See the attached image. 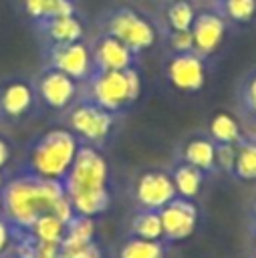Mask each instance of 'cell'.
<instances>
[{
  "mask_svg": "<svg viewBox=\"0 0 256 258\" xmlns=\"http://www.w3.org/2000/svg\"><path fill=\"white\" fill-rule=\"evenodd\" d=\"M252 218H254V224H256V198L252 200Z\"/></svg>",
  "mask_w": 256,
  "mask_h": 258,
  "instance_id": "cell-34",
  "label": "cell"
},
{
  "mask_svg": "<svg viewBox=\"0 0 256 258\" xmlns=\"http://www.w3.org/2000/svg\"><path fill=\"white\" fill-rule=\"evenodd\" d=\"M250 244L254 250V258H256V224H252V234H250Z\"/></svg>",
  "mask_w": 256,
  "mask_h": 258,
  "instance_id": "cell-33",
  "label": "cell"
},
{
  "mask_svg": "<svg viewBox=\"0 0 256 258\" xmlns=\"http://www.w3.org/2000/svg\"><path fill=\"white\" fill-rule=\"evenodd\" d=\"M194 52L202 58L216 52L226 36V22L218 12H200L191 24Z\"/></svg>",
  "mask_w": 256,
  "mask_h": 258,
  "instance_id": "cell-11",
  "label": "cell"
},
{
  "mask_svg": "<svg viewBox=\"0 0 256 258\" xmlns=\"http://www.w3.org/2000/svg\"><path fill=\"white\" fill-rule=\"evenodd\" d=\"M159 216L163 226V242L169 246L189 238L196 232L200 220V212L194 200H185L179 196L173 198L167 206H163L159 210Z\"/></svg>",
  "mask_w": 256,
  "mask_h": 258,
  "instance_id": "cell-6",
  "label": "cell"
},
{
  "mask_svg": "<svg viewBox=\"0 0 256 258\" xmlns=\"http://www.w3.org/2000/svg\"><path fill=\"white\" fill-rule=\"evenodd\" d=\"M113 113L95 105L93 101H85L79 103L77 107H73L71 115H69V127L75 135L83 137L87 143H99L103 141L111 129H113Z\"/></svg>",
  "mask_w": 256,
  "mask_h": 258,
  "instance_id": "cell-5",
  "label": "cell"
},
{
  "mask_svg": "<svg viewBox=\"0 0 256 258\" xmlns=\"http://www.w3.org/2000/svg\"><path fill=\"white\" fill-rule=\"evenodd\" d=\"M242 181L256 179V141H240L236 149V163L232 171Z\"/></svg>",
  "mask_w": 256,
  "mask_h": 258,
  "instance_id": "cell-24",
  "label": "cell"
},
{
  "mask_svg": "<svg viewBox=\"0 0 256 258\" xmlns=\"http://www.w3.org/2000/svg\"><path fill=\"white\" fill-rule=\"evenodd\" d=\"M242 103L248 115H252L256 119V73H252L248 77V81L244 83L242 89Z\"/></svg>",
  "mask_w": 256,
  "mask_h": 258,
  "instance_id": "cell-29",
  "label": "cell"
},
{
  "mask_svg": "<svg viewBox=\"0 0 256 258\" xmlns=\"http://www.w3.org/2000/svg\"><path fill=\"white\" fill-rule=\"evenodd\" d=\"M8 157H10V149H8V143L0 137V169L8 163Z\"/></svg>",
  "mask_w": 256,
  "mask_h": 258,
  "instance_id": "cell-32",
  "label": "cell"
},
{
  "mask_svg": "<svg viewBox=\"0 0 256 258\" xmlns=\"http://www.w3.org/2000/svg\"><path fill=\"white\" fill-rule=\"evenodd\" d=\"M91 101L111 113L131 103L125 71H97L91 79Z\"/></svg>",
  "mask_w": 256,
  "mask_h": 258,
  "instance_id": "cell-8",
  "label": "cell"
},
{
  "mask_svg": "<svg viewBox=\"0 0 256 258\" xmlns=\"http://www.w3.org/2000/svg\"><path fill=\"white\" fill-rule=\"evenodd\" d=\"M167 79L177 91L196 93L204 87L206 81V67L204 58L196 52H181L173 54L167 60Z\"/></svg>",
  "mask_w": 256,
  "mask_h": 258,
  "instance_id": "cell-10",
  "label": "cell"
},
{
  "mask_svg": "<svg viewBox=\"0 0 256 258\" xmlns=\"http://www.w3.org/2000/svg\"><path fill=\"white\" fill-rule=\"evenodd\" d=\"M0 216H2V194H0Z\"/></svg>",
  "mask_w": 256,
  "mask_h": 258,
  "instance_id": "cell-37",
  "label": "cell"
},
{
  "mask_svg": "<svg viewBox=\"0 0 256 258\" xmlns=\"http://www.w3.org/2000/svg\"><path fill=\"white\" fill-rule=\"evenodd\" d=\"M236 149H238V145H234V143H218L216 145V165L222 171H226V173L234 171Z\"/></svg>",
  "mask_w": 256,
  "mask_h": 258,
  "instance_id": "cell-27",
  "label": "cell"
},
{
  "mask_svg": "<svg viewBox=\"0 0 256 258\" xmlns=\"http://www.w3.org/2000/svg\"><path fill=\"white\" fill-rule=\"evenodd\" d=\"M107 34L119 38L133 54L147 50L155 38V26L133 8H119L107 20Z\"/></svg>",
  "mask_w": 256,
  "mask_h": 258,
  "instance_id": "cell-4",
  "label": "cell"
},
{
  "mask_svg": "<svg viewBox=\"0 0 256 258\" xmlns=\"http://www.w3.org/2000/svg\"><path fill=\"white\" fill-rule=\"evenodd\" d=\"M208 129H210V135H212L214 143H234V145H238L242 141L240 125L228 113H216L210 119V127Z\"/></svg>",
  "mask_w": 256,
  "mask_h": 258,
  "instance_id": "cell-23",
  "label": "cell"
},
{
  "mask_svg": "<svg viewBox=\"0 0 256 258\" xmlns=\"http://www.w3.org/2000/svg\"><path fill=\"white\" fill-rule=\"evenodd\" d=\"M44 28V34L50 38L52 44H71V42H79L85 34L83 22L73 14H62V16H54L46 22H40Z\"/></svg>",
  "mask_w": 256,
  "mask_h": 258,
  "instance_id": "cell-15",
  "label": "cell"
},
{
  "mask_svg": "<svg viewBox=\"0 0 256 258\" xmlns=\"http://www.w3.org/2000/svg\"><path fill=\"white\" fill-rule=\"evenodd\" d=\"M95 242V218H87V216H73L67 222V234L65 240L60 244L62 250L69 248H83Z\"/></svg>",
  "mask_w": 256,
  "mask_h": 258,
  "instance_id": "cell-21",
  "label": "cell"
},
{
  "mask_svg": "<svg viewBox=\"0 0 256 258\" xmlns=\"http://www.w3.org/2000/svg\"><path fill=\"white\" fill-rule=\"evenodd\" d=\"M0 258H18L16 254H12V252H8V254H4V256H0Z\"/></svg>",
  "mask_w": 256,
  "mask_h": 258,
  "instance_id": "cell-35",
  "label": "cell"
},
{
  "mask_svg": "<svg viewBox=\"0 0 256 258\" xmlns=\"http://www.w3.org/2000/svg\"><path fill=\"white\" fill-rule=\"evenodd\" d=\"M34 103V93L32 87L24 81H14L8 83L0 91V109L8 117H20L24 115Z\"/></svg>",
  "mask_w": 256,
  "mask_h": 258,
  "instance_id": "cell-14",
  "label": "cell"
},
{
  "mask_svg": "<svg viewBox=\"0 0 256 258\" xmlns=\"http://www.w3.org/2000/svg\"><path fill=\"white\" fill-rule=\"evenodd\" d=\"M81 143L69 129H50L42 133L28 151V173L62 181L77 157Z\"/></svg>",
  "mask_w": 256,
  "mask_h": 258,
  "instance_id": "cell-3",
  "label": "cell"
},
{
  "mask_svg": "<svg viewBox=\"0 0 256 258\" xmlns=\"http://www.w3.org/2000/svg\"><path fill=\"white\" fill-rule=\"evenodd\" d=\"M28 234L36 244H50V246H60L67 234V222L56 218L52 212L42 214L30 228Z\"/></svg>",
  "mask_w": 256,
  "mask_h": 258,
  "instance_id": "cell-18",
  "label": "cell"
},
{
  "mask_svg": "<svg viewBox=\"0 0 256 258\" xmlns=\"http://www.w3.org/2000/svg\"><path fill=\"white\" fill-rule=\"evenodd\" d=\"M224 14L234 22H250L256 16V0H222Z\"/></svg>",
  "mask_w": 256,
  "mask_h": 258,
  "instance_id": "cell-26",
  "label": "cell"
},
{
  "mask_svg": "<svg viewBox=\"0 0 256 258\" xmlns=\"http://www.w3.org/2000/svg\"><path fill=\"white\" fill-rule=\"evenodd\" d=\"M24 10L30 18L38 22H46L54 16L73 14L75 4L73 0H24Z\"/></svg>",
  "mask_w": 256,
  "mask_h": 258,
  "instance_id": "cell-22",
  "label": "cell"
},
{
  "mask_svg": "<svg viewBox=\"0 0 256 258\" xmlns=\"http://www.w3.org/2000/svg\"><path fill=\"white\" fill-rule=\"evenodd\" d=\"M50 69H56L71 77L73 81H85L91 73V50L85 42H71V44H52L48 54Z\"/></svg>",
  "mask_w": 256,
  "mask_h": 258,
  "instance_id": "cell-9",
  "label": "cell"
},
{
  "mask_svg": "<svg viewBox=\"0 0 256 258\" xmlns=\"http://www.w3.org/2000/svg\"><path fill=\"white\" fill-rule=\"evenodd\" d=\"M38 93L50 109H67L77 95V81L56 69H48L38 79Z\"/></svg>",
  "mask_w": 256,
  "mask_h": 258,
  "instance_id": "cell-12",
  "label": "cell"
},
{
  "mask_svg": "<svg viewBox=\"0 0 256 258\" xmlns=\"http://www.w3.org/2000/svg\"><path fill=\"white\" fill-rule=\"evenodd\" d=\"M196 14L198 12L189 0H171L165 10V18L171 30H189L196 20Z\"/></svg>",
  "mask_w": 256,
  "mask_h": 258,
  "instance_id": "cell-25",
  "label": "cell"
},
{
  "mask_svg": "<svg viewBox=\"0 0 256 258\" xmlns=\"http://www.w3.org/2000/svg\"><path fill=\"white\" fill-rule=\"evenodd\" d=\"M129 236L143 240H163L159 210H137L129 222Z\"/></svg>",
  "mask_w": 256,
  "mask_h": 258,
  "instance_id": "cell-20",
  "label": "cell"
},
{
  "mask_svg": "<svg viewBox=\"0 0 256 258\" xmlns=\"http://www.w3.org/2000/svg\"><path fill=\"white\" fill-rule=\"evenodd\" d=\"M107 181L109 163L105 155L95 145H81L67 177L62 179V187L71 200L73 212L87 218H97L107 212L111 204Z\"/></svg>",
  "mask_w": 256,
  "mask_h": 258,
  "instance_id": "cell-1",
  "label": "cell"
},
{
  "mask_svg": "<svg viewBox=\"0 0 256 258\" xmlns=\"http://www.w3.org/2000/svg\"><path fill=\"white\" fill-rule=\"evenodd\" d=\"M171 179H173V185H175V191H177L179 198L196 200L200 196V189H202V183H204V171H200L198 167L181 161L173 167Z\"/></svg>",
  "mask_w": 256,
  "mask_h": 258,
  "instance_id": "cell-19",
  "label": "cell"
},
{
  "mask_svg": "<svg viewBox=\"0 0 256 258\" xmlns=\"http://www.w3.org/2000/svg\"><path fill=\"white\" fill-rule=\"evenodd\" d=\"M183 161L200 171L216 169V143L206 137H194L183 145Z\"/></svg>",
  "mask_w": 256,
  "mask_h": 258,
  "instance_id": "cell-17",
  "label": "cell"
},
{
  "mask_svg": "<svg viewBox=\"0 0 256 258\" xmlns=\"http://www.w3.org/2000/svg\"><path fill=\"white\" fill-rule=\"evenodd\" d=\"M135 204L141 210H161L173 198H177L171 173L161 169H147L143 171L133 185Z\"/></svg>",
  "mask_w": 256,
  "mask_h": 258,
  "instance_id": "cell-7",
  "label": "cell"
},
{
  "mask_svg": "<svg viewBox=\"0 0 256 258\" xmlns=\"http://www.w3.org/2000/svg\"><path fill=\"white\" fill-rule=\"evenodd\" d=\"M2 216L14 230H28L42 214L52 212L65 196L62 181L42 179L32 173L12 177L2 187Z\"/></svg>",
  "mask_w": 256,
  "mask_h": 258,
  "instance_id": "cell-2",
  "label": "cell"
},
{
  "mask_svg": "<svg viewBox=\"0 0 256 258\" xmlns=\"http://www.w3.org/2000/svg\"><path fill=\"white\" fill-rule=\"evenodd\" d=\"M169 244L163 240H143L127 236L117 248V258H167Z\"/></svg>",
  "mask_w": 256,
  "mask_h": 258,
  "instance_id": "cell-16",
  "label": "cell"
},
{
  "mask_svg": "<svg viewBox=\"0 0 256 258\" xmlns=\"http://www.w3.org/2000/svg\"><path fill=\"white\" fill-rule=\"evenodd\" d=\"M2 187H4V177H2V171H0V191H2Z\"/></svg>",
  "mask_w": 256,
  "mask_h": 258,
  "instance_id": "cell-36",
  "label": "cell"
},
{
  "mask_svg": "<svg viewBox=\"0 0 256 258\" xmlns=\"http://www.w3.org/2000/svg\"><path fill=\"white\" fill-rule=\"evenodd\" d=\"M91 58L97 71H127L131 69L135 54L119 38L105 32L93 46Z\"/></svg>",
  "mask_w": 256,
  "mask_h": 258,
  "instance_id": "cell-13",
  "label": "cell"
},
{
  "mask_svg": "<svg viewBox=\"0 0 256 258\" xmlns=\"http://www.w3.org/2000/svg\"><path fill=\"white\" fill-rule=\"evenodd\" d=\"M125 75H127V87H129V99H131V103L139 97V93H141V77H139V73L131 67V69H127L125 71Z\"/></svg>",
  "mask_w": 256,
  "mask_h": 258,
  "instance_id": "cell-31",
  "label": "cell"
},
{
  "mask_svg": "<svg viewBox=\"0 0 256 258\" xmlns=\"http://www.w3.org/2000/svg\"><path fill=\"white\" fill-rule=\"evenodd\" d=\"M169 44L175 50V54L194 52V36H191V30H173L171 36H169Z\"/></svg>",
  "mask_w": 256,
  "mask_h": 258,
  "instance_id": "cell-28",
  "label": "cell"
},
{
  "mask_svg": "<svg viewBox=\"0 0 256 258\" xmlns=\"http://www.w3.org/2000/svg\"><path fill=\"white\" fill-rule=\"evenodd\" d=\"M12 246H14V228L4 216H0V256L12 252Z\"/></svg>",
  "mask_w": 256,
  "mask_h": 258,
  "instance_id": "cell-30",
  "label": "cell"
}]
</instances>
